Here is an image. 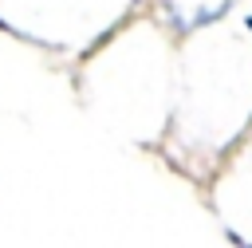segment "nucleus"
<instances>
[{
    "label": "nucleus",
    "mask_w": 252,
    "mask_h": 248,
    "mask_svg": "<svg viewBox=\"0 0 252 248\" xmlns=\"http://www.w3.org/2000/svg\"><path fill=\"white\" fill-rule=\"evenodd\" d=\"M224 12H228V0H220V4H217V8H209V12L201 8V12L193 16V24H197V28H201V24H213V20H220Z\"/></svg>",
    "instance_id": "obj_1"
},
{
    "label": "nucleus",
    "mask_w": 252,
    "mask_h": 248,
    "mask_svg": "<svg viewBox=\"0 0 252 248\" xmlns=\"http://www.w3.org/2000/svg\"><path fill=\"white\" fill-rule=\"evenodd\" d=\"M248 28H252V16H248Z\"/></svg>",
    "instance_id": "obj_2"
}]
</instances>
